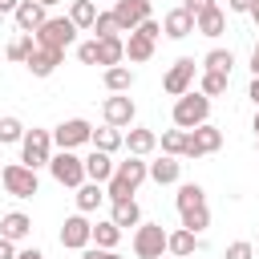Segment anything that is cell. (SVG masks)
I'll return each mask as SVG.
<instances>
[{
	"mask_svg": "<svg viewBox=\"0 0 259 259\" xmlns=\"http://www.w3.org/2000/svg\"><path fill=\"white\" fill-rule=\"evenodd\" d=\"M170 121H174V130H194V125H202V121H210V97H202L198 89H190V93H182V97H174V109H170Z\"/></svg>",
	"mask_w": 259,
	"mask_h": 259,
	"instance_id": "1",
	"label": "cell"
},
{
	"mask_svg": "<svg viewBox=\"0 0 259 259\" xmlns=\"http://www.w3.org/2000/svg\"><path fill=\"white\" fill-rule=\"evenodd\" d=\"M49 158H53V130H24V138H20V162L28 166V170H40V166H49Z\"/></svg>",
	"mask_w": 259,
	"mask_h": 259,
	"instance_id": "2",
	"label": "cell"
},
{
	"mask_svg": "<svg viewBox=\"0 0 259 259\" xmlns=\"http://www.w3.org/2000/svg\"><path fill=\"white\" fill-rule=\"evenodd\" d=\"M49 174H53V182L77 190V186L85 182V162H81L77 150H57V154L49 158Z\"/></svg>",
	"mask_w": 259,
	"mask_h": 259,
	"instance_id": "3",
	"label": "cell"
},
{
	"mask_svg": "<svg viewBox=\"0 0 259 259\" xmlns=\"http://www.w3.org/2000/svg\"><path fill=\"white\" fill-rule=\"evenodd\" d=\"M32 36H36V45H40V49H57V53H65V49L77 40V28H73V20H69V16H49Z\"/></svg>",
	"mask_w": 259,
	"mask_h": 259,
	"instance_id": "4",
	"label": "cell"
},
{
	"mask_svg": "<svg viewBox=\"0 0 259 259\" xmlns=\"http://www.w3.org/2000/svg\"><path fill=\"white\" fill-rule=\"evenodd\" d=\"M0 182H4V190H8L12 198H32V194L40 190L36 170H28L24 162H8V166L0 170Z\"/></svg>",
	"mask_w": 259,
	"mask_h": 259,
	"instance_id": "5",
	"label": "cell"
},
{
	"mask_svg": "<svg viewBox=\"0 0 259 259\" xmlns=\"http://www.w3.org/2000/svg\"><path fill=\"white\" fill-rule=\"evenodd\" d=\"M134 255L138 259H162L166 255V231H162V223H138L134 227Z\"/></svg>",
	"mask_w": 259,
	"mask_h": 259,
	"instance_id": "6",
	"label": "cell"
},
{
	"mask_svg": "<svg viewBox=\"0 0 259 259\" xmlns=\"http://www.w3.org/2000/svg\"><path fill=\"white\" fill-rule=\"evenodd\" d=\"M194 77H198V61H194V57H178V61L166 69L162 89H166L170 97H182V93H190V89H194Z\"/></svg>",
	"mask_w": 259,
	"mask_h": 259,
	"instance_id": "7",
	"label": "cell"
},
{
	"mask_svg": "<svg viewBox=\"0 0 259 259\" xmlns=\"http://www.w3.org/2000/svg\"><path fill=\"white\" fill-rule=\"evenodd\" d=\"M219 146H223V130L210 125V121H202V125L186 130V150H182V158H206V154H214Z\"/></svg>",
	"mask_w": 259,
	"mask_h": 259,
	"instance_id": "8",
	"label": "cell"
},
{
	"mask_svg": "<svg viewBox=\"0 0 259 259\" xmlns=\"http://www.w3.org/2000/svg\"><path fill=\"white\" fill-rule=\"evenodd\" d=\"M89 138H93V125L85 117H65L53 130V146L57 150H81V146H89Z\"/></svg>",
	"mask_w": 259,
	"mask_h": 259,
	"instance_id": "9",
	"label": "cell"
},
{
	"mask_svg": "<svg viewBox=\"0 0 259 259\" xmlns=\"http://www.w3.org/2000/svg\"><path fill=\"white\" fill-rule=\"evenodd\" d=\"M101 117H105V125L125 130V125H134V117H138V105H134L130 93H109V97L101 101Z\"/></svg>",
	"mask_w": 259,
	"mask_h": 259,
	"instance_id": "10",
	"label": "cell"
},
{
	"mask_svg": "<svg viewBox=\"0 0 259 259\" xmlns=\"http://www.w3.org/2000/svg\"><path fill=\"white\" fill-rule=\"evenodd\" d=\"M113 20H117V32H134L142 20L154 16V4L150 0H113Z\"/></svg>",
	"mask_w": 259,
	"mask_h": 259,
	"instance_id": "11",
	"label": "cell"
},
{
	"mask_svg": "<svg viewBox=\"0 0 259 259\" xmlns=\"http://www.w3.org/2000/svg\"><path fill=\"white\" fill-rule=\"evenodd\" d=\"M89 243H93V223H89V214H69V219L61 223V247L85 251Z\"/></svg>",
	"mask_w": 259,
	"mask_h": 259,
	"instance_id": "12",
	"label": "cell"
},
{
	"mask_svg": "<svg viewBox=\"0 0 259 259\" xmlns=\"http://www.w3.org/2000/svg\"><path fill=\"white\" fill-rule=\"evenodd\" d=\"M121 146H125L134 158H146V154H154V150H158V134H154V130H146V125H130V130L121 134Z\"/></svg>",
	"mask_w": 259,
	"mask_h": 259,
	"instance_id": "13",
	"label": "cell"
},
{
	"mask_svg": "<svg viewBox=\"0 0 259 259\" xmlns=\"http://www.w3.org/2000/svg\"><path fill=\"white\" fill-rule=\"evenodd\" d=\"M85 182H97V186H105L109 178H113V154H101V150H89L85 158Z\"/></svg>",
	"mask_w": 259,
	"mask_h": 259,
	"instance_id": "14",
	"label": "cell"
},
{
	"mask_svg": "<svg viewBox=\"0 0 259 259\" xmlns=\"http://www.w3.org/2000/svg\"><path fill=\"white\" fill-rule=\"evenodd\" d=\"M12 20H16V28H20V32H28V36H32V32L49 20V12H45L36 0H20V4H16V12H12Z\"/></svg>",
	"mask_w": 259,
	"mask_h": 259,
	"instance_id": "15",
	"label": "cell"
},
{
	"mask_svg": "<svg viewBox=\"0 0 259 259\" xmlns=\"http://www.w3.org/2000/svg\"><path fill=\"white\" fill-rule=\"evenodd\" d=\"M162 32H166L170 40H186V36L194 32V16L178 4V8H170V12L162 16Z\"/></svg>",
	"mask_w": 259,
	"mask_h": 259,
	"instance_id": "16",
	"label": "cell"
},
{
	"mask_svg": "<svg viewBox=\"0 0 259 259\" xmlns=\"http://www.w3.org/2000/svg\"><path fill=\"white\" fill-rule=\"evenodd\" d=\"M61 61H65V53H57V49H40V45H36V49H32V57L24 61V69H28L32 77H53Z\"/></svg>",
	"mask_w": 259,
	"mask_h": 259,
	"instance_id": "17",
	"label": "cell"
},
{
	"mask_svg": "<svg viewBox=\"0 0 259 259\" xmlns=\"http://www.w3.org/2000/svg\"><path fill=\"white\" fill-rule=\"evenodd\" d=\"M194 251H198V235H190L186 227L166 231V255H174V259H190Z\"/></svg>",
	"mask_w": 259,
	"mask_h": 259,
	"instance_id": "18",
	"label": "cell"
},
{
	"mask_svg": "<svg viewBox=\"0 0 259 259\" xmlns=\"http://www.w3.org/2000/svg\"><path fill=\"white\" fill-rule=\"evenodd\" d=\"M0 235L12 239V243H20V239L32 235V219L24 210H8V214H0Z\"/></svg>",
	"mask_w": 259,
	"mask_h": 259,
	"instance_id": "19",
	"label": "cell"
},
{
	"mask_svg": "<svg viewBox=\"0 0 259 259\" xmlns=\"http://www.w3.org/2000/svg\"><path fill=\"white\" fill-rule=\"evenodd\" d=\"M97 65H105V69L125 65V36H105V40H97Z\"/></svg>",
	"mask_w": 259,
	"mask_h": 259,
	"instance_id": "20",
	"label": "cell"
},
{
	"mask_svg": "<svg viewBox=\"0 0 259 259\" xmlns=\"http://www.w3.org/2000/svg\"><path fill=\"white\" fill-rule=\"evenodd\" d=\"M150 178H154L158 186H174V182L182 178V162L162 154V158H154V162H150Z\"/></svg>",
	"mask_w": 259,
	"mask_h": 259,
	"instance_id": "21",
	"label": "cell"
},
{
	"mask_svg": "<svg viewBox=\"0 0 259 259\" xmlns=\"http://www.w3.org/2000/svg\"><path fill=\"white\" fill-rule=\"evenodd\" d=\"M73 202H77V214H93V210L105 202V186H97V182H81L77 194H73Z\"/></svg>",
	"mask_w": 259,
	"mask_h": 259,
	"instance_id": "22",
	"label": "cell"
},
{
	"mask_svg": "<svg viewBox=\"0 0 259 259\" xmlns=\"http://www.w3.org/2000/svg\"><path fill=\"white\" fill-rule=\"evenodd\" d=\"M194 32H202V36H210V40H214V36H223V32H227V12L214 4L210 12L194 16Z\"/></svg>",
	"mask_w": 259,
	"mask_h": 259,
	"instance_id": "23",
	"label": "cell"
},
{
	"mask_svg": "<svg viewBox=\"0 0 259 259\" xmlns=\"http://www.w3.org/2000/svg\"><path fill=\"white\" fill-rule=\"evenodd\" d=\"M109 223H113V227H121V231H130V227H138V223H142V206H138L134 198L113 202V206H109Z\"/></svg>",
	"mask_w": 259,
	"mask_h": 259,
	"instance_id": "24",
	"label": "cell"
},
{
	"mask_svg": "<svg viewBox=\"0 0 259 259\" xmlns=\"http://www.w3.org/2000/svg\"><path fill=\"white\" fill-rule=\"evenodd\" d=\"M154 45H158V40H150V36H142V32H130V36H125V61H130V65L150 61V57H154Z\"/></svg>",
	"mask_w": 259,
	"mask_h": 259,
	"instance_id": "25",
	"label": "cell"
},
{
	"mask_svg": "<svg viewBox=\"0 0 259 259\" xmlns=\"http://www.w3.org/2000/svg\"><path fill=\"white\" fill-rule=\"evenodd\" d=\"M101 81H105L109 93H130V89H134V69H130V65H113V69L101 73Z\"/></svg>",
	"mask_w": 259,
	"mask_h": 259,
	"instance_id": "26",
	"label": "cell"
},
{
	"mask_svg": "<svg viewBox=\"0 0 259 259\" xmlns=\"http://www.w3.org/2000/svg\"><path fill=\"white\" fill-rule=\"evenodd\" d=\"M174 206H178V214L182 210H194V206H206V190L198 182H182L178 194H174Z\"/></svg>",
	"mask_w": 259,
	"mask_h": 259,
	"instance_id": "27",
	"label": "cell"
},
{
	"mask_svg": "<svg viewBox=\"0 0 259 259\" xmlns=\"http://www.w3.org/2000/svg\"><path fill=\"white\" fill-rule=\"evenodd\" d=\"M69 20H73L77 32H89L93 20H97V4H93V0H73V4H69Z\"/></svg>",
	"mask_w": 259,
	"mask_h": 259,
	"instance_id": "28",
	"label": "cell"
},
{
	"mask_svg": "<svg viewBox=\"0 0 259 259\" xmlns=\"http://www.w3.org/2000/svg\"><path fill=\"white\" fill-rule=\"evenodd\" d=\"M231 65H235V53H231V49H210V53L198 61L202 73H227V77H231Z\"/></svg>",
	"mask_w": 259,
	"mask_h": 259,
	"instance_id": "29",
	"label": "cell"
},
{
	"mask_svg": "<svg viewBox=\"0 0 259 259\" xmlns=\"http://www.w3.org/2000/svg\"><path fill=\"white\" fill-rule=\"evenodd\" d=\"M117 243H121V227H113L109 219L93 223V247H101V251H117Z\"/></svg>",
	"mask_w": 259,
	"mask_h": 259,
	"instance_id": "30",
	"label": "cell"
},
{
	"mask_svg": "<svg viewBox=\"0 0 259 259\" xmlns=\"http://www.w3.org/2000/svg\"><path fill=\"white\" fill-rule=\"evenodd\" d=\"M89 146H93V150H101V154H117V150H121V130H113V125H101V130H93Z\"/></svg>",
	"mask_w": 259,
	"mask_h": 259,
	"instance_id": "31",
	"label": "cell"
},
{
	"mask_svg": "<svg viewBox=\"0 0 259 259\" xmlns=\"http://www.w3.org/2000/svg\"><path fill=\"white\" fill-rule=\"evenodd\" d=\"M227 85H231L227 73H202V69H198V93H202V97H223Z\"/></svg>",
	"mask_w": 259,
	"mask_h": 259,
	"instance_id": "32",
	"label": "cell"
},
{
	"mask_svg": "<svg viewBox=\"0 0 259 259\" xmlns=\"http://www.w3.org/2000/svg\"><path fill=\"white\" fill-rule=\"evenodd\" d=\"M32 49H36V36H28V32H20V36H12V40H8V61H16V65H24V61L32 57Z\"/></svg>",
	"mask_w": 259,
	"mask_h": 259,
	"instance_id": "33",
	"label": "cell"
},
{
	"mask_svg": "<svg viewBox=\"0 0 259 259\" xmlns=\"http://www.w3.org/2000/svg\"><path fill=\"white\" fill-rule=\"evenodd\" d=\"M158 146H162L166 158H182V150H186V130H162Z\"/></svg>",
	"mask_w": 259,
	"mask_h": 259,
	"instance_id": "34",
	"label": "cell"
},
{
	"mask_svg": "<svg viewBox=\"0 0 259 259\" xmlns=\"http://www.w3.org/2000/svg\"><path fill=\"white\" fill-rule=\"evenodd\" d=\"M20 138H24V121L4 113L0 117V146H20Z\"/></svg>",
	"mask_w": 259,
	"mask_h": 259,
	"instance_id": "35",
	"label": "cell"
},
{
	"mask_svg": "<svg viewBox=\"0 0 259 259\" xmlns=\"http://www.w3.org/2000/svg\"><path fill=\"white\" fill-rule=\"evenodd\" d=\"M178 219H182V227H186L190 235H202V231L210 227V210H206V206H194V210H182Z\"/></svg>",
	"mask_w": 259,
	"mask_h": 259,
	"instance_id": "36",
	"label": "cell"
},
{
	"mask_svg": "<svg viewBox=\"0 0 259 259\" xmlns=\"http://www.w3.org/2000/svg\"><path fill=\"white\" fill-rule=\"evenodd\" d=\"M93 40H105V36H121L117 32V20H113V12H97V20H93Z\"/></svg>",
	"mask_w": 259,
	"mask_h": 259,
	"instance_id": "37",
	"label": "cell"
},
{
	"mask_svg": "<svg viewBox=\"0 0 259 259\" xmlns=\"http://www.w3.org/2000/svg\"><path fill=\"white\" fill-rule=\"evenodd\" d=\"M223 259H255V243H247V239H235V243L223 251Z\"/></svg>",
	"mask_w": 259,
	"mask_h": 259,
	"instance_id": "38",
	"label": "cell"
},
{
	"mask_svg": "<svg viewBox=\"0 0 259 259\" xmlns=\"http://www.w3.org/2000/svg\"><path fill=\"white\" fill-rule=\"evenodd\" d=\"M77 61L81 65H97V40H81L77 45Z\"/></svg>",
	"mask_w": 259,
	"mask_h": 259,
	"instance_id": "39",
	"label": "cell"
},
{
	"mask_svg": "<svg viewBox=\"0 0 259 259\" xmlns=\"http://www.w3.org/2000/svg\"><path fill=\"white\" fill-rule=\"evenodd\" d=\"M134 32H142V36H150V40H158V36H162V24H158V20L150 16V20H142V24L134 28Z\"/></svg>",
	"mask_w": 259,
	"mask_h": 259,
	"instance_id": "40",
	"label": "cell"
},
{
	"mask_svg": "<svg viewBox=\"0 0 259 259\" xmlns=\"http://www.w3.org/2000/svg\"><path fill=\"white\" fill-rule=\"evenodd\" d=\"M182 8H186L190 16H202V12H210V8H214V0H182Z\"/></svg>",
	"mask_w": 259,
	"mask_h": 259,
	"instance_id": "41",
	"label": "cell"
},
{
	"mask_svg": "<svg viewBox=\"0 0 259 259\" xmlns=\"http://www.w3.org/2000/svg\"><path fill=\"white\" fill-rule=\"evenodd\" d=\"M0 259H16V243L0 235Z\"/></svg>",
	"mask_w": 259,
	"mask_h": 259,
	"instance_id": "42",
	"label": "cell"
},
{
	"mask_svg": "<svg viewBox=\"0 0 259 259\" xmlns=\"http://www.w3.org/2000/svg\"><path fill=\"white\" fill-rule=\"evenodd\" d=\"M255 0H227V12H251Z\"/></svg>",
	"mask_w": 259,
	"mask_h": 259,
	"instance_id": "43",
	"label": "cell"
},
{
	"mask_svg": "<svg viewBox=\"0 0 259 259\" xmlns=\"http://www.w3.org/2000/svg\"><path fill=\"white\" fill-rule=\"evenodd\" d=\"M16 259H45V251L40 247H24V251H16Z\"/></svg>",
	"mask_w": 259,
	"mask_h": 259,
	"instance_id": "44",
	"label": "cell"
},
{
	"mask_svg": "<svg viewBox=\"0 0 259 259\" xmlns=\"http://www.w3.org/2000/svg\"><path fill=\"white\" fill-rule=\"evenodd\" d=\"M247 97L255 101V109H259V77H251V85H247Z\"/></svg>",
	"mask_w": 259,
	"mask_h": 259,
	"instance_id": "45",
	"label": "cell"
},
{
	"mask_svg": "<svg viewBox=\"0 0 259 259\" xmlns=\"http://www.w3.org/2000/svg\"><path fill=\"white\" fill-rule=\"evenodd\" d=\"M251 77H259V40H255V49H251Z\"/></svg>",
	"mask_w": 259,
	"mask_h": 259,
	"instance_id": "46",
	"label": "cell"
},
{
	"mask_svg": "<svg viewBox=\"0 0 259 259\" xmlns=\"http://www.w3.org/2000/svg\"><path fill=\"white\" fill-rule=\"evenodd\" d=\"M81 259H101V247H85V251H81Z\"/></svg>",
	"mask_w": 259,
	"mask_h": 259,
	"instance_id": "47",
	"label": "cell"
},
{
	"mask_svg": "<svg viewBox=\"0 0 259 259\" xmlns=\"http://www.w3.org/2000/svg\"><path fill=\"white\" fill-rule=\"evenodd\" d=\"M16 4H20V0H0V16H4V12H16Z\"/></svg>",
	"mask_w": 259,
	"mask_h": 259,
	"instance_id": "48",
	"label": "cell"
},
{
	"mask_svg": "<svg viewBox=\"0 0 259 259\" xmlns=\"http://www.w3.org/2000/svg\"><path fill=\"white\" fill-rule=\"evenodd\" d=\"M247 16H251V20H255V24H259V0H255V4H251V12H247Z\"/></svg>",
	"mask_w": 259,
	"mask_h": 259,
	"instance_id": "49",
	"label": "cell"
},
{
	"mask_svg": "<svg viewBox=\"0 0 259 259\" xmlns=\"http://www.w3.org/2000/svg\"><path fill=\"white\" fill-rule=\"evenodd\" d=\"M101 259H121V255L117 251H101Z\"/></svg>",
	"mask_w": 259,
	"mask_h": 259,
	"instance_id": "50",
	"label": "cell"
},
{
	"mask_svg": "<svg viewBox=\"0 0 259 259\" xmlns=\"http://www.w3.org/2000/svg\"><path fill=\"white\" fill-rule=\"evenodd\" d=\"M251 130H255V138H259V109H255V121H251Z\"/></svg>",
	"mask_w": 259,
	"mask_h": 259,
	"instance_id": "51",
	"label": "cell"
},
{
	"mask_svg": "<svg viewBox=\"0 0 259 259\" xmlns=\"http://www.w3.org/2000/svg\"><path fill=\"white\" fill-rule=\"evenodd\" d=\"M36 4H40V8H53V4H61V0H36Z\"/></svg>",
	"mask_w": 259,
	"mask_h": 259,
	"instance_id": "52",
	"label": "cell"
},
{
	"mask_svg": "<svg viewBox=\"0 0 259 259\" xmlns=\"http://www.w3.org/2000/svg\"><path fill=\"white\" fill-rule=\"evenodd\" d=\"M255 150H259V138H255Z\"/></svg>",
	"mask_w": 259,
	"mask_h": 259,
	"instance_id": "53",
	"label": "cell"
},
{
	"mask_svg": "<svg viewBox=\"0 0 259 259\" xmlns=\"http://www.w3.org/2000/svg\"><path fill=\"white\" fill-rule=\"evenodd\" d=\"M255 243H259V235H255Z\"/></svg>",
	"mask_w": 259,
	"mask_h": 259,
	"instance_id": "54",
	"label": "cell"
}]
</instances>
